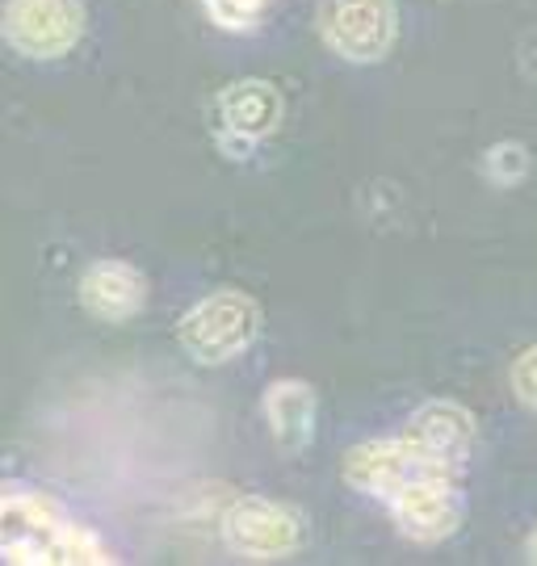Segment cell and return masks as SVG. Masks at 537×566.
<instances>
[{
	"label": "cell",
	"instance_id": "6da1fadb",
	"mask_svg": "<svg viewBox=\"0 0 537 566\" xmlns=\"http://www.w3.org/2000/svg\"><path fill=\"white\" fill-rule=\"evenodd\" d=\"M0 507H4V542H0L4 563H34V566L118 563L93 528H84L80 521H72V516H68L55 500H47L42 491L9 483L4 495H0Z\"/></svg>",
	"mask_w": 537,
	"mask_h": 566
},
{
	"label": "cell",
	"instance_id": "7a4b0ae2",
	"mask_svg": "<svg viewBox=\"0 0 537 566\" xmlns=\"http://www.w3.org/2000/svg\"><path fill=\"white\" fill-rule=\"evenodd\" d=\"M260 332V306L239 290H215L185 311L177 336L198 365H227L244 357Z\"/></svg>",
	"mask_w": 537,
	"mask_h": 566
},
{
	"label": "cell",
	"instance_id": "3957f363",
	"mask_svg": "<svg viewBox=\"0 0 537 566\" xmlns=\"http://www.w3.org/2000/svg\"><path fill=\"white\" fill-rule=\"evenodd\" d=\"M223 542L244 563H278L302 546V512L269 495H239L223 516Z\"/></svg>",
	"mask_w": 537,
	"mask_h": 566
},
{
	"label": "cell",
	"instance_id": "277c9868",
	"mask_svg": "<svg viewBox=\"0 0 537 566\" xmlns=\"http://www.w3.org/2000/svg\"><path fill=\"white\" fill-rule=\"evenodd\" d=\"M382 507L391 512V521L407 542L437 546L445 537H454L466 521L462 474H424L416 483L399 486Z\"/></svg>",
	"mask_w": 537,
	"mask_h": 566
},
{
	"label": "cell",
	"instance_id": "5b68a950",
	"mask_svg": "<svg viewBox=\"0 0 537 566\" xmlns=\"http://www.w3.org/2000/svg\"><path fill=\"white\" fill-rule=\"evenodd\" d=\"M319 30L340 60L379 63L395 42L399 18L391 0H328Z\"/></svg>",
	"mask_w": 537,
	"mask_h": 566
},
{
	"label": "cell",
	"instance_id": "8992f818",
	"mask_svg": "<svg viewBox=\"0 0 537 566\" xmlns=\"http://www.w3.org/2000/svg\"><path fill=\"white\" fill-rule=\"evenodd\" d=\"M84 34L80 0H9L4 4V39L25 60H60Z\"/></svg>",
	"mask_w": 537,
	"mask_h": 566
},
{
	"label": "cell",
	"instance_id": "52a82bcc",
	"mask_svg": "<svg viewBox=\"0 0 537 566\" xmlns=\"http://www.w3.org/2000/svg\"><path fill=\"white\" fill-rule=\"evenodd\" d=\"M76 294L93 319L126 324L147 306V277L126 261H93L84 269Z\"/></svg>",
	"mask_w": 537,
	"mask_h": 566
},
{
	"label": "cell",
	"instance_id": "ba28073f",
	"mask_svg": "<svg viewBox=\"0 0 537 566\" xmlns=\"http://www.w3.org/2000/svg\"><path fill=\"white\" fill-rule=\"evenodd\" d=\"M260 416L281 453H299L316 437V390L299 378H278L260 399Z\"/></svg>",
	"mask_w": 537,
	"mask_h": 566
},
{
	"label": "cell",
	"instance_id": "9c48e42d",
	"mask_svg": "<svg viewBox=\"0 0 537 566\" xmlns=\"http://www.w3.org/2000/svg\"><path fill=\"white\" fill-rule=\"evenodd\" d=\"M407 432L416 437L420 446H428L437 458L454 465H471L475 458V420H471V411L458 403H450V399H437V403H424L407 420Z\"/></svg>",
	"mask_w": 537,
	"mask_h": 566
},
{
	"label": "cell",
	"instance_id": "30bf717a",
	"mask_svg": "<svg viewBox=\"0 0 537 566\" xmlns=\"http://www.w3.org/2000/svg\"><path fill=\"white\" fill-rule=\"evenodd\" d=\"M219 109H223V126L231 130V139H244V143L265 139L281 118L278 93L260 81H244L231 93H223Z\"/></svg>",
	"mask_w": 537,
	"mask_h": 566
},
{
	"label": "cell",
	"instance_id": "8fae6325",
	"mask_svg": "<svg viewBox=\"0 0 537 566\" xmlns=\"http://www.w3.org/2000/svg\"><path fill=\"white\" fill-rule=\"evenodd\" d=\"M269 4H273V0H202L206 18L215 21L219 30H231V34L257 30L260 18L269 13Z\"/></svg>",
	"mask_w": 537,
	"mask_h": 566
},
{
	"label": "cell",
	"instance_id": "7c38bea8",
	"mask_svg": "<svg viewBox=\"0 0 537 566\" xmlns=\"http://www.w3.org/2000/svg\"><path fill=\"white\" fill-rule=\"evenodd\" d=\"M513 390H517L520 403L537 411V348L517 357V365H513Z\"/></svg>",
	"mask_w": 537,
	"mask_h": 566
},
{
	"label": "cell",
	"instance_id": "4fadbf2b",
	"mask_svg": "<svg viewBox=\"0 0 537 566\" xmlns=\"http://www.w3.org/2000/svg\"><path fill=\"white\" fill-rule=\"evenodd\" d=\"M529 563H537V528H534V537H529Z\"/></svg>",
	"mask_w": 537,
	"mask_h": 566
}]
</instances>
